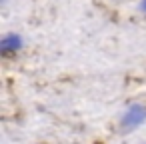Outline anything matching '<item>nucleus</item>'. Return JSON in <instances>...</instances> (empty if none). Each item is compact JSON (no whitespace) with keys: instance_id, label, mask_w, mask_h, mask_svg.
<instances>
[{"instance_id":"2","label":"nucleus","mask_w":146,"mask_h":144,"mask_svg":"<svg viewBox=\"0 0 146 144\" xmlns=\"http://www.w3.org/2000/svg\"><path fill=\"white\" fill-rule=\"evenodd\" d=\"M22 46H24V40H22V36L16 34V32H8V34L2 36V40H0V52H2V54L16 52V50H20Z\"/></svg>"},{"instance_id":"3","label":"nucleus","mask_w":146,"mask_h":144,"mask_svg":"<svg viewBox=\"0 0 146 144\" xmlns=\"http://www.w3.org/2000/svg\"><path fill=\"white\" fill-rule=\"evenodd\" d=\"M138 8H140V10H142V12L146 14V0H142V2H140V6H138Z\"/></svg>"},{"instance_id":"1","label":"nucleus","mask_w":146,"mask_h":144,"mask_svg":"<svg viewBox=\"0 0 146 144\" xmlns=\"http://www.w3.org/2000/svg\"><path fill=\"white\" fill-rule=\"evenodd\" d=\"M144 120H146V106L134 102V104H130V106L126 108V112L122 114V118H120V128H122V132H132V130H136Z\"/></svg>"}]
</instances>
